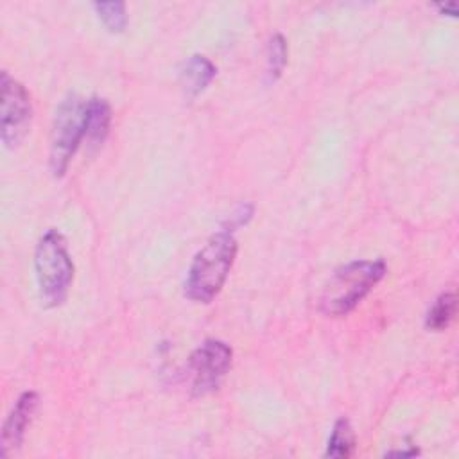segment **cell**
Listing matches in <instances>:
<instances>
[{
  "label": "cell",
  "mask_w": 459,
  "mask_h": 459,
  "mask_svg": "<svg viewBox=\"0 0 459 459\" xmlns=\"http://www.w3.org/2000/svg\"><path fill=\"white\" fill-rule=\"evenodd\" d=\"M237 249V240L230 230L212 235L188 267L185 296L197 303H210L221 292L233 267Z\"/></svg>",
  "instance_id": "obj_1"
},
{
  "label": "cell",
  "mask_w": 459,
  "mask_h": 459,
  "mask_svg": "<svg viewBox=\"0 0 459 459\" xmlns=\"http://www.w3.org/2000/svg\"><path fill=\"white\" fill-rule=\"evenodd\" d=\"M385 273L387 265L382 258L353 260L335 269L321 292V312L333 317L346 316L369 294Z\"/></svg>",
  "instance_id": "obj_2"
},
{
  "label": "cell",
  "mask_w": 459,
  "mask_h": 459,
  "mask_svg": "<svg viewBox=\"0 0 459 459\" xmlns=\"http://www.w3.org/2000/svg\"><path fill=\"white\" fill-rule=\"evenodd\" d=\"M34 269L45 305H61L74 280V262L61 231L52 228L41 235L34 251Z\"/></svg>",
  "instance_id": "obj_3"
},
{
  "label": "cell",
  "mask_w": 459,
  "mask_h": 459,
  "mask_svg": "<svg viewBox=\"0 0 459 459\" xmlns=\"http://www.w3.org/2000/svg\"><path fill=\"white\" fill-rule=\"evenodd\" d=\"M84 109L86 102L75 93H68L56 109L48 158L54 178H61L66 172L74 152L84 138Z\"/></svg>",
  "instance_id": "obj_4"
},
{
  "label": "cell",
  "mask_w": 459,
  "mask_h": 459,
  "mask_svg": "<svg viewBox=\"0 0 459 459\" xmlns=\"http://www.w3.org/2000/svg\"><path fill=\"white\" fill-rule=\"evenodd\" d=\"M231 359L233 350L224 341L206 339L203 344H199L192 351L186 366L192 394L204 396L213 393L230 371Z\"/></svg>",
  "instance_id": "obj_5"
},
{
  "label": "cell",
  "mask_w": 459,
  "mask_h": 459,
  "mask_svg": "<svg viewBox=\"0 0 459 459\" xmlns=\"http://www.w3.org/2000/svg\"><path fill=\"white\" fill-rule=\"evenodd\" d=\"M2 111H0V138L5 147H16L29 133L32 120V102L27 88L11 77L5 70L0 79Z\"/></svg>",
  "instance_id": "obj_6"
},
{
  "label": "cell",
  "mask_w": 459,
  "mask_h": 459,
  "mask_svg": "<svg viewBox=\"0 0 459 459\" xmlns=\"http://www.w3.org/2000/svg\"><path fill=\"white\" fill-rule=\"evenodd\" d=\"M39 396L36 391H25L14 402L11 412L7 414L4 427H2V455L7 457L11 452L18 450L23 443L27 427L38 409Z\"/></svg>",
  "instance_id": "obj_7"
},
{
  "label": "cell",
  "mask_w": 459,
  "mask_h": 459,
  "mask_svg": "<svg viewBox=\"0 0 459 459\" xmlns=\"http://www.w3.org/2000/svg\"><path fill=\"white\" fill-rule=\"evenodd\" d=\"M217 66L201 54L190 56L179 72V82L188 99L197 97L201 91L206 90V86L215 79Z\"/></svg>",
  "instance_id": "obj_8"
},
{
  "label": "cell",
  "mask_w": 459,
  "mask_h": 459,
  "mask_svg": "<svg viewBox=\"0 0 459 459\" xmlns=\"http://www.w3.org/2000/svg\"><path fill=\"white\" fill-rule=\"evenodd\" d=\"M111 127V106L106 99L91 97L84 109V138L88 145L100 147L109 134Z\"/></svg>",
  "instance_id": "obj_9"
},
{
  "label": "cell",
  "mask_w": 459,
  "mask_h": 459,
  "mask_svg": "<svg viewBox=\"0 0 459 459\" xmlns=\"http://www.w3.org/2000/svg\"><path fill=\"white\" fill-rule=\"evenodd\" d=\"M457 308V299L455 292H443L436 298V301L430 305L425 316V328L432 332H443L450 326Z\"/></svg>",
  "instance_id": "obj_10"
},
{
  "label": "cell",
  "mask_w": 459,
  "mask_h": 459,
  "mask_svg": "<svg viewBox=\"0 0 459 459\" xmlns=\"http://www.w3.org/2000/svg\"><path fill=\"white\" fill-rule=\"evenodd\" d=\"M355 443H357V439H355V432H353L350 420L339 418L333 423L325 455L326 457H350L355 450Z\"/></svg>",
  "instance_id": "obj_11"
},
{
  "label": "cell",
  "mask_w": 459,
  "mask_h": 459,
  "mask_svg": "<svg viewBox=\"0 0 459 459\" xmlns=\"http://www.w3.org/2000/svg\"><path fill=\"white\" fill-rule=\"evenodd\" d=\"M93 9L108 30L122 32L126 29L129 18L124 2H95Z\"/></svg>",
  "instance_id": "obj_12"
},
{
  "label": "cell",
  "mask_w": 459,
  "mask_h": 459,
  "mask_svg": "<svg viewBox=\"0 0 459 459\" xmlns=\"http://www.w3.org/2000/svg\"><path fill=\"white\" fill-rule=\"evenodd\" d=\"M287 65V39L281 34H274L267 45V82H274Z\"/></svg>",
  "instance_id": "obj_13"
},
{
  "label": "cell",
  "mask_w": 459,
  "mask_h": 459,
  "mask_svg": "<svg viewBox=\"0 0 459 459\" xmlns=\"http://www.w3.org/2000/svg\"><path fill=\"white\" fill-rule=\"evenodd\" d=\"M441 13H446V14H450V16H455L457 14V5L454 4V2H450V4H437L436 5Z\"/></svg>",
  "instance_id": "obj_14"
}]
</instances>
